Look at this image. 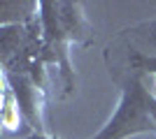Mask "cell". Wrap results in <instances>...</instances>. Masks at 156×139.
Here are the masks:
<instances>
[{
    "mask_svg": "<svg viewBox=\"0 0 156 139\" xmlns=\"http://www.w3.org/2000/svg\"><path fill=\"white\" fill-rule=\"evenodd\" d=\"M154 107L156 98L147 91L142 74L133 72L121 84V98L114 114L91 139H128L135 134L156 132Z\"/></svg>",
    "mask_w": 156,
    "mask_h": 139,
    "instance_id": "6da1fadb",
    "label": "cell"
},
{
    "mask_svg": "<svg viewBox=\"0 0 156 139\" xmlns=\"http://www.w3.org/2000/svg\"><path fill=\"white\" fill-rule=\"evenodd\" d=\"M56 12H58V19L63 23V30L70 37V42L82 40V35L89 30L86 19L82 14V5L79 2H56Z\"/></svg>",
    "mask_w": 156,
    "mask_h": 139,
    "instance_id": "7a4b0ae2",
    "label": "cell"
},
{
    "mask_svg": "<svg viewBox=\"0 0 156 139\" xmlns=\"http://www.w3.org/2000/svg\"><path fill=\"white\" fill-rule=\"evenodd\" d=\"M2 84H5V88H2V111H0V116H2L5 130L7 132H14V130H19L23 111H21V104H19V100H16L14 88L9 86V77L7 74H2Z\"/></svg>",
    "mask_w": 156,
    "mask_h": 139,
    "instance_id": "3957f363",
    "label": "cell"
},
{
    "mask_svg": "<svg viewBox=\"0 0 156 139\" xmlns=\"http://www.w3.org/2000/svg\"><path fill=\"white\" fill-rule=\"evenodd\" d=\"M124 33L130 35V40H135L137 44L142 46V53L156 58V16L149 19V21H142V23H137L133 28H128Z\"/></svg>",
    "mask_w": 156,
    "mask_h": 139,
    "instance_id": "277c9868",
    "label": "cell"
},
{
    "mask_svg": "<svg viewBox=\"0 0 156 139\" xmlns=\"http://www.w3.org/2000/svg\"><path fill=\"white\" fill-rule=\"evenodd\" d=\"M133 51V49H130ZM130 67L135 70L137 74H149V77H154V81H156V58L154 56H147V53H142V51H133L130 53Z\"/></svg>",
    "mask_w": 156,
    "mask_h": 139,
    "instance_id": "5b68a950",
    "label": "cell"
},
{
    "mask_svg": "<svg viewBox=\"0 0 156 139\" xmlns=\"http://www.w3.org/2000/svg\"><path fill=\"white\" fill-rule=\"evenodd\" d=\"M21 139H56V137H49L44 132H35V134H28V137H21Z\"/></svg>",
    "mask_w": 156,
    "mask_h": 139,
    "instance_id": "8992f818",
    "label": "cell"
},
{
    "mask_svg": "<svg viewBox=\"0 0 156 139\" xmlns=\"http://www.w3.org/2000/svg\"><path fill=\"white\" fill-rule=\"evenodd\" d=\"M154 121H156V107H154Z\"/></svg>",
    "mask_w": 156,
    "mask_h": 139,
    "instance_id": "52a82bcc",
    "label": "cell"
}]
</instances>
